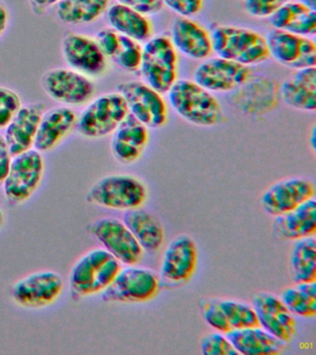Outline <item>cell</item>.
I'll list each match as a JSON object with an SVG mask.
<instances>
[{"instance_id":"1","label":"cell","mask_w":316,"mask_h":355,"mask_svg":"<svg viewBox=\"0 0 316 355\" xmlns=\"http://www.w3.org/2000/svg\"><path fill=\"white\" fill-rule=\"evenodd\" d=\"M167 94L173 110L191 124L215 127L224 121V111L219 100L194 80H177Z\"/></svg>"},{"instance_id":"2","label":"cell","mask_w":316,"mask_h":355,"mask_svg":"<svg viewBox=\"0 0 316 355\" xmlns=\"http://www.w3.org/2000/svg\"><path fill=\"white\" fill-rule=\"evenodd\" d=\"M213 54L251 67L269 58L265 36L248 28L217 25L210 33Z\"/></svg>"},{"instance_id":"3","label":"cell","mask_w":316,"mask_h":355,"mask_svg":"<svg viewBox=\"0 0 316 355\" xmlns=\"http://www.w3.org/2000/svg\"><path fill=\"white\" fill-rule=\"evenodd\" d=\"M120 261L106 249H93L80 257L70 275V288L74 298L101 293L121 270Z\"/></svg>"},{"instance_id":"4","label":"cell","mask_w":316,"mask_h":355,"mask_svg":"<svg viewBox=\"0 0 316 355\" xmlns=\"http://www.w3.org/2000/svg\"><path fill=\"white\" fill-rule=\"evenodd\" d=\"M138 71L146 85L162 94L168 93L178 80V55L169 36H152L144 43Z\"/></svg>"},{"instance_id":"5","label":"cell","mask_w":316,"mask_h":355,"mask_svg":"<svg viewBox=\"0 0 316 355\" xmlns=\"http://www.w3.org/2000/svg\"><path fill=\"white\" fill-rule=\"evenodd\" d=\"M147 199V189L138 178L126 174L102 178L88 191V204L115 210H130L140 207Z\"/></svg>"},{"instance_id":"6","label":"cell","mask_w":316,"mask_h":355,"mask_svg":"<svg viewBox=\"0 0 316 355\" xmlns=\"http://www.w3.org/2000/svg\"><path fill=\"white\" fill-rule=\"evenodd\" d=\"M129 114L126 100L118 92L101 94L88 103L78 116L77 130L91 139L113 135Z\"/></svg>"},{"instance_id":"7","label":"cell","mask_w":316,"mask_h":355,"mask_svg":"<svg viewBox=\"0 0 316 355\" xmlns=\"http://www.w3.org/2000/svg\"><path fill=\"white\" fill-rule=\"evenodd\" d=\"M45 164L40 152L33 148L13 157L3 184L5 196L13 205L26 202L42 182Z\"/></svg>"},{"instance_id":"8","label":"cell","mask_w":316,"mask_h":355,"mask_svg":"<svg viewBox=\"0 0 316 355\" xmlns=\"http://www.w3.org/2000/svg\"><path fill=\"white\" fill-rule=\"evenodd\" d=\"M160 288V280L151 269L127 266L121 268L109 287L101 293L106 302H144L154 298Z\"/></svg>"},{"instance_id":"9","label":"cell","mask_w":316,"mask_h":355,"mask_svg":"<svg viewBox=\"0 0 316 355\" xmlns=\"http://www.w3.org/2000/svg\"><path fill=\"white\" fill-rule=\"evenodd\" d=\"M129 113L149 129H160L168 122L167 103L163 94L144 82L129 80L117 86Z\"/></svg>"},{"instance_id":"10","label":"cell","mask_w":316,"mask_h":355,"mask_svg":"<svg viewBox=\"0 0 316 355\" xmlns=\"http://www.w3.org/2000/svg\"><path fill=\"white\" fill-rule=\"evenodd\" d=\"M41 86L51 99L76 107L88 104L95 94L92 79L72 69H49L41 78Z\"/></svg>"},{"instance_id":"11","label":"cell","mask_w":316,"mask_h":355,"mask_svg":"<svg viewBox=\"0 0 316 355\" xmlns=\"http://www.w3.org/2000/svg\"><path fill=\"white\" fill-rule=\"evenodd\" d=\"M62 52L70 69L90 79L104 76L109 69V60L102 52L96 38L82 33H66Z\"/></svg>"},{"instance_id":"12","label":"cell","mask_w":316,"mask_h":355,"mask_svg":"<svg viewBox=\"0 0 316 355\" xmlns=\"http://www.w3.org/2000/svg\"><path fill=\"white\" fill-rule=\"evenodd\" d=\"M269 57L277 63L297 69L316 65V44L312 37L272 29L265 36Z\"/></svg>"},{"instance_id":"13","label":"cell","mask_w":316,"mask_h":355,"mask_svg":"<svg viewBox=\"0 0 316 355\" xmlns=\"http://www.w3.org/2000/svg\"><path fill=\"white\" fill-rule=\"evenodd\" d=\"M249 67L220 57L208 58L194 71L193 80L210 93H229L245 85Z\"/></svg>"},{"instance_id":"14","label":"cell","mask_w":316,"mask_h":355,"mask_svg":"<svg viewBox=\"0 0 316 355\" xmlns=\"http://www.w3.org/2000/svg\"><path fill=\"white\" fill-rule=\"evenodd\" d=\"M88 232L121 263L137 265L142 258V247L126 224L117 218H99L88 227Z\"/></svg>"},{"instance_id":"15","label":"cell","mask_w":316,"mask_h":355,"mask_svg":"<svg viewBox=\"0 0 316 355\" xmlns=\"http://www.w3.org/2000/svg\"><path fill=\"white\" fill-rule=\"evenodd\" d=\"M65 282L53 271L35 272L13 285L12 296L16 304L27 308L53 304L62 295Z\"/></svg>"},{"instance_id":"16","label":"cell","mask_w":316,"mask_h":355,"mask_svg":"<svg viewBox=\"0 0 316 355\" xmlns=\"http://www.w3.org/2000/svg\"><path fill=\"white\" fill-rule=\"evenodd\" d=\"M198 265V249L195 241L187 235H180L168 244L160 269L163 282L167 285H181L195 273Z\"/></svg>"},{"instance_id":"17","label":"cell","mask_w":316,"mask_h":355,"mask_svg":"<svg viewBox=\"0 0 316 355\" xmlns=\"http://www.w3.org/2000/svg\"><path fill=\"white\" fill-rule=\"evenodd\" d=\"M252 307L256 313L260 327L266 331L285 343L294 337L296 320L281 299L271 293H257L252 300Z\"/></svg>"},{"instance_id":"18","label":"cell","mask_w":316,"mask_h":355,"mask_svg":"<svg viewBox=\"0 0 316 355\" xmlns=\"http://www.w3.org/2000/svg\"><path fill=\"white\" fill-rule=\"evenodd\" d=\"M315 185L310 180L292 178L274 183L262 197L263 209L272 216L287 213L313 198Z\"/></svg>"},{"instance_id":"19","label":"cell","mask_w":316,"mask_h":355,"mask_svg":"<svg viewBox=\"0 0 316 355\" xmlns=\"http://www.w3.org/2000/svg\"><path fill=\"white\" fill-rule=\"evenodd\" d=\"M46 111L43 103L22 105L5 129V141L13 157L34 148L41 118Z\"/></svg>"},{"instance_id":"20","label":"cell","mask_w":316,"mask_h":355,"mask_svg":"<svg viewBox=\"0 0 316 355\" xmlns=\"http://www.w3.org/2000/svg\"><path fill=\"white\" fill-rule=\"evenodd\" d=\"M78 116L72 108L58 107L44 112L38 126L34 149L48 153L56 149L77 127Z\"/></svg>"},{"instance_id":"21","label":"cell","mask_w":316,"mask_h":355,"mask_svg":"<svg viewBox=\"0 0 316 355\" xmlns=\"http://www.w3.org/2000/svg\"><path fill=\"white\" fill-rule=\"evenodd\" d=\"M169 37L176 51L191 60H204L213 54L210 33L190 18H177L172 25Z\"/></svg>"},{"instance_id":"22","label":"cell","mask_w":316,"mask_h":355,"mask_svg":"<svg viewBox=\"0 0 316 355\" xmlns=\"http://www.w3.org/2000/svg\"><path fill=\"white\" fill-rule=\"evenodd\" d=\"M149 140V128L129 113L113 133L110 148L119 162L128 165L140 159Z\"/></svg>"},{"instance_id":"23","label":"cell","mask_w":316,"mask_h":355,"mask_svg":"<svg viewBox=\"0 0 316 355\" xmlns=\"http://www.w3.org/2000/svg\"><path fill=\"white\" fill-rule=\"evenodd\" d=\"M96 40L109 60L117 64L124 71H140L142 60V46L140 43L121 35L113 28H104L97 33Z\"/></svg>"},{"instance_id":"24","label":"cell","mask_w":316,"mask_h":355,"mask_svg":"<svg viewBox=\"0 0 316 355\" xmlns=\"http://www.w3.org/2000/svg\"><path fill=\"white\" fill-rule=\"evenodd\" d=\"M283 102L294 110L315 112L316 110V67L297 69L280 87Z\"/></svg>"},{"instance_id":"25","label":"cell","mask_w":316,"mask_h":355,"mask_svg":"<svg viewBox=\"0 0 316 355\" xmlns=\"http://www.w3.org/2000/svg\"><path fill=\"white\" fill-rule=\"evenodd\" d=\"M274 230L278 238L297 241L315 236L316 201L315 197L287 213L276 216Z\"/></svg>"},{"instance_id":"26","label":"cell","mask_w":316,"mask_h":355,"mask_svg":"<svg viewBox=\"0 0 316 355\" xmlns=\"http://www.w3.org/2000/svg\"><path fill=\"white\" fill-rule=\"evenodd\" d=\"M224 335L235 351L244 355H276L281 354L287 347V343L260 327L232 329Z\"/></svg>"},{"instance_id":"27","label":"cell","mask_w":316,"mask_h":355,"mask_svg":"<svg viewBox=\"0 0 316 355\" xmlns=\"http://www.w3.org/2000/svg\"><path fill=\"white\" fill-rule=\"evenodd\" d=\"M272 29L313 37L316 33V10L296 1H288L268 17Z\"/></svg>"},{"instance_id":"28","label":"cell","mask_w":316,"mask_h":355,"mask_svg":"<svg viewBox=\"0 0 316 355\" xmlns=\"http://www.w3.org/2000/svg\"><path fill=\"white\" fill-rule=\"evenodd\" d=\"M107 17L110 28L138 43H146L153 36V25L149 17L126 6L119 3L110 6Z\"/></svg>"},{"instance_id":"29","label":"cell","mask_w":316,"mask_h":355,"mask_svg":"<svg viewBox=\"0 0 316 355\" xmlns=\"http://www.w3.org/2000/svg\"><path fill=\"white\" fill-rule=\"evenodd\" d=\"M123 222L143 250L157 251L165 241L162 225L151 214L140 208L126 210Z\"/></svg>"},{"instance_id":"30","label":"cell","mask_w":316,"mask_h":355,"mask_svg":"<svg viewBox=\"0 0 316 355\" xmlns=\"http://www.w3.org/2000/svg\"><path fill=\"white\" fill-rule=\"evenodd\" d=\"M110 0H62L57 4L58 18L63 24H93L107 12Z\"/></svg>"},{"instance_id":"31","label":"cell","mask_w":316,"mask_h":355,"mask_svg":"<svg viewBox=\"0 0 316 355\" xmlns=\"http://www.w3.org/2000/svg\"><path fill=\"white\" fill-rule=\"evenodd\" d=\"M290 268L294 282H316V240L315 236L299 239L294 243L290 255Z\"/></svg>"},{"instance_id":"32","label":"cell","mask_w":316,"mask_h":355,"mask_svg":"<svg viewBox=\"0 0 316 355\" xmlns=\"http://www.w3.org/2000/svg\"><path fill=\"white\" fill-rule=\"evenodd\" d=\"M281 301L292 313L313 318L316 315V283H298L281 294Z\"/></svg>"},{"instance_id":"33","label":"cell","mask_w":316,"mask_h":355,"mask_svg":"<svg viewBox=\"0 0 316 355\" xmlns=\"http://www.w3.org/2000/svg\"><path fill=\"white\" fill-rule=\"evenodd\" d=\"M219 305L226 315L232 329L260 327L256 313L251 305L231 300L219 301Z\"/></svg>"},{"instance_id":"34","label":"cell","mask_w":316,"mask_h":355,"mask_svg":"<svg viewBox=\"0 0 316 355\" xmlns=\"http://www.w3.org/2000/svg\"><path fill=\"white\" fill-rule=\"evenodd\" d=\"M21 107L19 94L12 89L0 86V130L9 125Z\"/></svg>"},{"instance_id":"35","label":"cell","mask_w":316,"mask_h":355,"mask_svg":"<svg viewBox=\"0 0 316 355\" xmlns=\"http://www.w3.org/2000/svg\"><path fill=\"white\" fill-rule=\"evenodd\" d=\"M201 352L204 355H238L226 335L212 333L201 341Z\"/></svg>"},{"instance_id":"36","label":"cell","mask_w":316,"mask_h":355,"mask_svg":"<svg viewBox=\"0 0 316 355\" xmlns=\"http://www.w3.org/2000/svg\"><path fill=\"white\" fill-rule=\"evenodd\" d=\"M290 0H244V10L254 18H268Z\"/></svg>"},{"instance_id":"37","label":"cell","mask_w":316,"mask_h":355,"mask_svg":"<svg viewBox=\"0 0 316 355\" xmlns=\"http://www.w3.org/2000/svg\"><path fill=\"white\" fill-rule=\"evenodd\" d=\"M203 315L207 323L213 329L218 330L219 332L226 334V333L232 330L226 315H224L223 310L221 309L220 305H219V301L206 302L203 309Z\"/></svg>"},{"instance_id":"38","label":"cell","mask_w":316,"mask_h":355,"mask_svg":"<svg viewBox=\"0 0 316 355\" xmlns=\"http://www.w3.org/2000/svg\"><path fill=\"white\" fill-rule=\"evenodd\" d=\"M163 6H167L180 17L191 18L201 12L203 0H162Z\"/></svg>"},{"instance_id":"39","label":"cell","mask_w":316,"mask_h":355,"mask_svg":"<svg viewBox=\"0 0 316 355\" xmlns=\"http://www.w3.org/2000/svg\"><path fill=\"white\" fill-rule=\"evenodd\" d=\"M117 3L147 16L156 14L163 8L162 0H117Z\"/></svg>"},{"instance_id":"40","label":"cell","mask_w":316,"mask_h":355,"mask_svg":"<svg viewBox=\"0 0 316 355\" xmlns=\"http://www.w3.org/2000/svg\"><path fill=\"white\" fill-rule=\"evenodd\" d=\"M12 159L13 155H10L4 136L0 135V186L3 184L4 180L9 173Z\"/></svg>"},{"instance_id":"41","label":"cell","mask_w":316,"mask_h":355,"mask_svg":"<svg viewBox=\"0 0 316 355\" xmlns=\"http://www.w3.org/2000/svg\"><path fill=\"white\" fill-rule=\"evenodd\" d=\"M10 22V12L8 10L7 6L4 4L2 0H0V38L3 36L6 32Z\"/></svg>"},{"instance_id":"42","label":"cell","mask_w":316,"mask_h":355,"mask_svg":"<svg viewBox=\"0 0 316 355\" xmlns=\"http://www.w3.org/2000/svg\"><path fill=\"white\" fill-rule=\"evenodd\" d=\"M60 1L62 0H30L35 10H37L38 13H42L47 8L57 5Z\"/></svg>"},{"instance_id":"43","label":"cell","mask_w":316,"mask_h":355,"mask_svg":"<svg viewBox=\"0 0 316 355\" xmlns=\"http://www.w3.org/2000/svg\"><path fill=\"white\" fill-rule=\"evenodd\" d=\"M295 1L310 8V10H316V0H295Z\"/></svg>"},{"instance_id":"44","label":"cell","mask_w":316,"mask_h":355,"mask_svg":"<svg viewBox=\"0 0 316 355\" xmlns=\"http://www.w3.org/2000/svg\"><path fill=\"white\" fill-rule=\"evenodd\" d=\"M4 220H5L4 212H3V211H2L1 208H0V227L3 226Z\"/></svg>"}]
</instances>
